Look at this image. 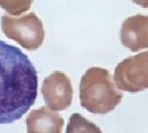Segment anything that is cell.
I'll return each mask as SVG.
<instances>
[{
  "mask_svg": "<svg viewBox=\"0 0 148 133\" xmlns=\"http://www.w3.org/2000/svg\"><path fill=\"white\" fill-rule=\"evenodd\" d=\"M38 77L20 48L0 40V125L23 117L37 97Z\"/></svg>",
  "mask_w": 148,
  "mask_h": 133,
  "instance_id": "1",
  "label": "cell"
},
{
  "mask_svg": "<svg viewBox=\"0 0 148 133\" xmlns=\"http://www.w3.org/2000/svg\"><path fill=\"white\" fill-rule=\"evenodd\" d=\"M122 93L116 89L106 68L92 67L83 74L80 83V101L83 108L96 115H106L121 102Z\"/></svg>",
  "mask_w": 148,
  "mask_h": 133,
  "instance_id": "2",
  "label": "cell"
},
{
  "mask_svg": "<svg viewBox=\"0 0 148 133\" xmlns=\"http://www.w3.org/2000/svg\"><path fill=\"white\" fill-rule=\"evenodd\" d=\"M1 27L8 38L16 41L25 49L36 50L44 42L43 22L34 12L21 17L5 14L1 18Z\"/></svg>",
  "mask_w": 148,
  "mask_h": 133,
  "instance_id": "3",
  "label": "cell"
},
{
  "mask_svg": "<svg viewBox=\"0 0 148 133\" xmlns=\"http://www.w3.org/2000/svg\"><path fill=\"white\" fill-rule=\"evenodd\" d=\"M114 82L119 90L129 93L148 89V51L120 62L115 68Z\"/></svg>",
  "mask_w": 148,
  "mask_h": 133,
  "instance_id": "4",
  "label": "cell"
},
{
  "mask_svg": "<svg viewBox=\"0 0 148 133\" xmlns=\"http://www.w3.org/2000/svg\"><path fill=\"white\" fill-rule=\"evenodd\" d=\"M41 91L46 106L53 111H62L71 104L73 96L71 81L61 71H55L46 77Z\"/></svg>",
  "mask_w": 148,
  "mask_h": 133,
  "instance_id": "5",
  "label": "cell"
},
{
  "mask_svg": "<svg viewBox=\"0 0 148 133\" xmlns=\"http://www.w3.org/2000/svg\"><path fill=\"white\" fill-rule=\"evenodd\" d=\"M123 46L132 52L148 48V15H133L123 21L120 30Z\"/></svg>",
  "mask_w": 148,
  "mask_h": 133,
  "instance_id": "6",
  "label": "cell"
},
{
  "mask_svg": "<svg viewBox=\"0 0 148 133\" xmlns=\"http://www.w3.org/2000/svg\"><path fill=\"white\" fill-rule=\"evenodd\" d=\"M27 133H61L64 119L47 106L32 110L26 118Z\"/></svg>",
  "mask_w": 148,
  "mask_h": 133,
  "instance_id": "7",
  "label": "cell"
},
{
  "mask_svg": "<svg viewBox=\"0 0 148 133\" xmlns=\"http://www.w3.org/2000/svg\"><path fill=\"white\" fill-rule=\"evenodd\" d=\"M66 133H103L99 127L87 120L81 114H72L67 126Z\"/></svg>",
  "mask_w": 148,
  "mask_h": 133,
  "instance_id": "8",
  "label": "cell"
},
{
  "mask_svg": "<svg viewBox=\"0 0 148 133\" xmlns=\"http://www.w3.org/2000/svg\"><path fill=\"white\" fill-rule=\"evenodd\" d=\"M32 0H0V6L13 15H18L31 8Z\"/></svg>",
  "mask_w": 148,
  "mask_h": 133,
  "instance_id": "9",
  "label": "cell"
},
{
  "mask_svg": "<svg viewBox=\"0 0 148 133\" xmlns=\"http://www.w3.org/2000/svg\"><path fill=\"white\" fill-rule=\"evenodd\" d=\"M132 1L143 8H148V0H132Z\"/></svg>",
  "mask_w": 148,
  "mask_h": 133,
  "instance_id": "10",
  "label": "cell"
}]
</instances>
